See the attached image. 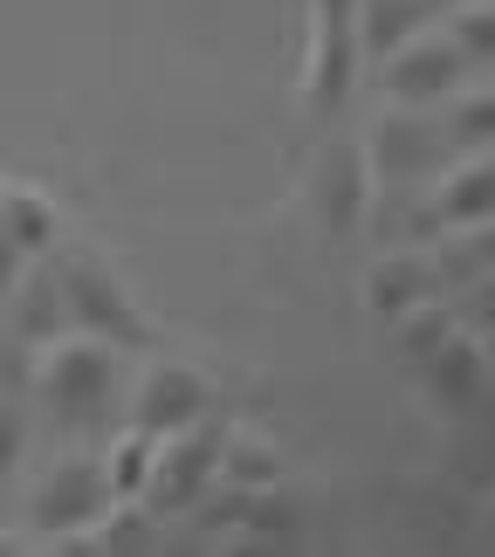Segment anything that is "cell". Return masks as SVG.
Masks as SVG:
<instances>
[{
	"label": "cell",
	"instance_id": "1",
	"mask_svg": "<svg viewBox=\"0 0 495 557\" xmlns=\"http://www.w3.org/2000/svg\"><path fill=\"white\" fill-rule=\"evenodd\" d=\"M475 76H482V62L468 55L447 28L441 35L420 28L413 41H399L393 55H379V83L393 90V103H420V111H426V103H441L455 83H475Z\"/></svg>",
	"mask_w": 495,
	"mask_h": 557
},
{
	"label": "cell",
	"instance_id": "3",
	"mask_svg": "<svg viewBox=\"0 0 495 557\" xmlns=\"http://www.w3.org/2000/svg\"><path fill=\"white\" fill-rule=\"evenodd\" d=\"M159 468H152V509H186L200 503L227 455V426H172L159 434Z\"/></svg>",
	"mask_w": 495,
	"mask_h": 557
},
{
	"label": "cell",
	"instance_id": "5",
	"mask_svg": "<svg viewBox=\"0 0 495 557\" xmlns=\"http://www.w3.org/2000/svg\"><path fill=\"white\" fill-rule=\"evenodd\" d=\"M207 413V379L186 372V366H159L152 379H138V406H132V426L138 434H172V426H193Z\"/></svg>",
	"mask_w": 495,
	"mask_h": 557
},
{
	"label": "cell",
	"instance_id": "2",
	"mask_svg": "<svg viewBox=\"0 0 495 557\" xmlns=\"http://www.w3.org/2000/svg\"><path fill=\"white\" fill-rule=\"evenodd\" d=\"M41 399L62 426H90V420H111V399H117V358L103 345H62L41 372Z\"/></svg>",
	"mask_w": 495,
	"mask_h": 557
},
{
	"label": "cell",
	"instance_id": "6",
	"mask_svg": "<svg viewBox=\"0 0 495 557\" xmlns=\"http://www.w3.org/2000/svg\"><path fill=\"white\" fill-rule=\"evenodd\" d=\"M14 455H21V413H14V406H0V475L14 468Z\"/></svg>",
	"mask_w": 495,
	"mask_h": 557
},
{
	"label": "cell",
	"instance_id": "4",
	"mask_svg": "<svg viewBox=\"0 0 495 557\" xmlns=\"http://www.w3.org/2000/svg\"><path fill=\"white\" fill-rule=\"evenodd\" d=\"M111 468H97V461H62L49 482L35 488V523L41 530H83V523H97L103 509H111Z\"/></svg>",
	"mask_w": 495,
	"mask_h": 557
}]
</instances>
